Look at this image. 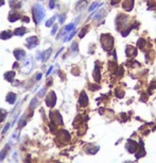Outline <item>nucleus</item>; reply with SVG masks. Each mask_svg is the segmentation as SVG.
<instances>
[{"mask_svg":"<svg viewBox=\"0 0 156 163\" xmlns=\"http://www.w3.org/2000/svg\"><path fill=\"white\" fill-rule=\"evenodd\" d=\"M45 16V11L41 4H35L34 5V18H35V23H39L43 20Z\"/></svg>","mask_w":156,"mask_h":163,"instance_id":"nucleus-1","label":"nucleus"},{"mask_svg":"<svg viewBox=\"0 0 156 163\" xmlns=\"http://www.w3.org/2000/svg\"><path fill=\"white\" fill-rule=\"evenodd\" d=\"M15 57L17 58V60H21L22 58L25 57V51H22V50H16V51H15Z\"/></svg>","mask_w":156,"mask_h":163,"instance_id":"nucleus-2","label":"nucleus"},{"mask_svg":"<svg viewBox=\"0 0 156 163\" xmlns=\"http://www.w3.org/2000/svg\"><path fill=\"white\" fill-rule=\"evenodd\" d=\"M74 29V23H69L68 26L65 27V29H64L63 33L62 34H64V33H66V32H69V31H72ZM61 34V35H62Z\"/></svg>","mask_w":156,"mask_h":163,"instance_id":"nucleus-3","label":"nucleus"},{"mask_svg":"<svg viewBox=\"0 0 156 163\" xmlns=\"http://www.w3.org/2000/svg\"><path fill=\"white\" fill-rule=\"evenodd\" d=\"M50 54H51V49H48L46 52H44V56H43V60L46 61L48 60V58L50 57Z\"/></svg>","mask_w":156,"mask_h":163,"instance_id":"nucleus-4","label":"nucleus"},{"mask_svg":"<svg viewBox=\"0 0 156 163\" xmlns=\"http://www.w3.org/2000/svg\"><path fill=\"white\" fill-rule=\"evenodd\" d=\"M25 32H26V29H25V28L22 27V28H21V30H19V29H17V30L15 31V34L22 35V34H23V33H25Z\"/></svg>","mask_w":156,"mask_h":163,"instance_id":"nucleus-5","label":"nucleus"},{"mask_svg":"<svg viewBox=\"0 0 156 163\" xmlns=\"http://www.w3.org/2000/svg\"><path fill=\"white\" fill-rule=\"evenodd\" d=\"M55 18H56V16H53L52 18H50V20H49V21H47V23H46V26H47V27H50V26H51V23H53L54 20H55Z\"/></svg>","mask_w":156,"mask_h":163,"instance_id":"nucleus-6","label":"nucleus"},{"mask_svg":"<svg viewBox=\"0 0 156 163\" xmlns=\"http://www.w3.org/2000/svg\"><path fill=\"white\" fill-rule=\"evenodd\" d=\"M74 34H75V30H73V31H72V32H71V34H69V35H68V38H67L66 40H65V41H70L71 38H73V35H74Z\"/></svg>","mask_w":156,"mask_h":163,"instance_id":"nucleus-7","label":"nucleus"},{"mask_svg":"<svg viewBox=\"0 0 156 163\" xmlns=\"http://www.w3.org/2000/svg\"><path fill=\"white\" fill-rule=\"evenodd\" d=\"M98 5H99V4H98V3H93V5H91V7H90V8H89V12L93 11V9H96L97 7H98Z\"/></svg>","mask_w":156,"mask_h":163,"instance_id":"nucleus-8","label":"nucleus"},{"mask_svg":"<svg viewBox=\"0 0 156 163\" xmlns=\"http://www.w3.org/2000/svg\"><path fill=\"white\" fill-rule=\"evenodd\" d=\"M49 8H50V9H53V8H54V0H51V1H50Z\"/></svg>","mask_w":156,"mask_h":163,"instance_id":"nucleus-9","label":"nucleus"},{"mask_svg":"<svg viewBox=\"0 0 156 163\" xmlns=\"http://www.w3.org/2000/svg\"><path fill=\"white\" fill-rule=\"evenodd\" d=\"M56 30H57V28H56V26H54V27H53V30L51 31V34H52V35H53V34H55Z\"/></svg>","mask_w":156,"mask_h":163,"instance_id":"nucleus-10","label":"nucleus"},{"mask_svg":"<svg viewBox=\"0 0 156 163\" xmlns=\"http://www.w3.org/2000/svg\"><path fill=\"white\" fill-rule=\"evenodd\" d=\"M4 156H5V152H1V154H0V160L3 159Z\"/></svg>","mask_w":156,"mask_h":163,"instance_id":"nucleus-11","label":"nucleus"},{"mask_svg":"<svg viewBox=\"0 0 156 163\" xmlns=\"http://www.w3.org/2000/svg\"><path fill=\"white\" fill-rule=\"evenodd\" d=\"M71 49H72V50H77V44H75V43H73V44H72V47H71Z\"/></svg>","mask_w":156,"mask_h":163,"instance_id":"nucleus-12","label":"nucleus"},{"mask_svg":"<svg viewBox=\"0 0 156 163\" xmlns=\"http://www.w3.org/2000/svg\"><path fill=\"white\" fill-rule=\"evenodd\" d=\"M52 69H53V66H51V67H50V69H49V70H48V72H47V75H49V74L51 72V70H52Z\"/></svg>","mask_w":156,"mask_h":163,"instance_id":"nucleus-13","label":"nucleus"},{"mask_svg":"<svg viewBox=\"0 0 156 163\" xmlns=\"http://www.w3.org/2000/svg\"><path fill=\"white\" fill-rule=\"evenodd\" d=\"M41 78V74H38V75H37V80H39Z\"/></svg>","mask_w":156,"mask_h":163,"instance_id":"nucleus-14","label":"nucleus"}]
</instances>
